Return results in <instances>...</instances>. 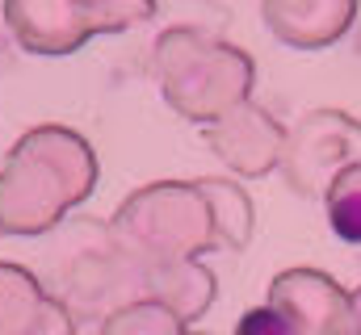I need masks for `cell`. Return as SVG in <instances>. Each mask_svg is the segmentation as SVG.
<instances>
[{
	"instance_id": "3957f363",
	"label": "cell",
	"mask_w": 361,
	"mask_h": 335,
	"mask_svg": "<svg viewBox=\"0 0 361 335\" xmlns=\"http://www.w3.org/2000/svg\"><path fill=\"white\" fill-rule=\"evenodd\" d=\"M357 310H361V293H357Z\"/></svg>"
},
{
	"instance_id": "6da1fadb",
	"label": "cell",
	"mask_w": 361,
	"mask_h": 335,
	"mask_svg": "<svg viewBox=\"0 0 361 335\" xmlns=\"http://www.w3.org/2000/svg\"><path fill=\"white\" fill-rule=\"evenodd\" d=\"M235 335H294V323H290L281 310L261 306V310H248V315L240 319Z\"/></svg>"
},
{
	"instance_id": "7a4b0ae2",
	"label": "cell",
	"mask_w": 361,
	"mask_h": 335,
	"mask_svg": "<svg viewBox=\"0 0 361 335\" xmlns=\"http://www.w3.org/2000/svg\"><path fill=\"white\" fill-rule=\"evenodd\" d=\"M332 222H336L341 239L361 244V193H353V197H336V206H332Z\"/></svg>"
}]
</instances>
